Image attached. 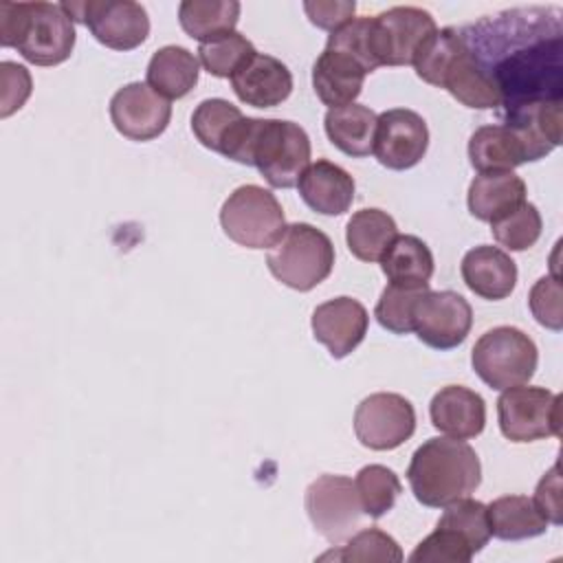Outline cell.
<instances>
[{"instance_id":"obj_1","label":"cell","mask_w":563,"mask_h":563,"mask_svg":"<svg viewBox=\"0 0 563 563\" xmlns=\"http://www.w3.org/2000/svg\"><path fill=\"white\" fill-rule=\"evenodd\" d=\"M407 479L422 506L444 508L479 486L482 464L475 449L464 440L429 438L413 451Z\"/></svg>"},{"instance_id":"obj_2","label":"cell","mask_w":563,"mask_h":563,"mask_svg":"<svg viewBox=\"0 0 563 563\" xmlns=\"http://www.w3.org/2000/svg\"><path fill=\"white\" fill-rule=\"evenodd\" d=\"M411 64L422 81L449 90L466 108H499L495 86L475 64L457 29H435L418 48Z\"/></svg>"},{"instance_id":"obj_3","label":"cell","mask_w":563,"mask_h":563,"mask_svg":"<svg viewBox=\"0 0 563 563\" xmlns=\"http://www.w3.org/2000/svg\"><path fill=\"white\" fill-rule=\"evenodd\" d=\"M0 44L35 66H57L75 48V26L62 4L0 2Z\"/></svg>"},{"instance_id":"obj_4","label":"cell","mask_w":563,"mask_h":563,"mask_svg":"<svg viewBox=\"0 0 563 563\" xmlns=\"http://www.w3.org/2000/svg\"><path fill=\"white\" fill-rule=\"evenodd\" d=\"M271 275L284 286L308 292L334 268L332 240L308 222L286 224L282 238L268 249Z\"/></svg>"},{"instance_id":"obj_5","label":"cell","mask_w":563,"mask_h":563,"mask_svg":"<svg viewBox=\"0 0 563 563\" xmlns=\"http://www.w3.org/2000/svg\"><path fill=\"white\" fill-rule=\"evenodd\" d=\"M539 352L534 341L519 328L497 325L486 330L473 345L471 365L493 389L526 385L537 369Z\"/></svg>"},{"instance_id":"obj_6","label":"cell","mask_w":563,"mask_h":563,"mask_svg":"<svg viewBox=\"0 0 563 563\" xmlns=\"http://www.w3.org/2000/svg\"><path fill=\"white\" fill-rule=\"evenodd\" d=\"M220 224L227 238L244 249H271L282 238L286 218L275 194L260 185H242L222 202Z\"/></svg>"},{"instance_id":"obj_7","label":"cell","mask_w":563,"mask_h":563,"mask_svg":"<svg viewBox=\"0 0 563 563\" xmlns=\"http://www.w3.org/2000/svg\"><path fill=\"white\" fill-rule=\"evenodd\" d=\"M253 165L271 187H295L310 165V139L306 130L292 121L262 119L253 145Z\"/></svg>"},{"instance_id":"obj_8","label":"cell","mask_w":563,"mask_h":563,"mask_svg":"<svg viewBox=\"0 0 563 563\" xmlns=\"http://www.w3.org/2000/svg\"><path fill=\"white\" fill-rule=\"evenodd\" d=\"M73 22L88 26L92 37L112 51H132L150 35L147 11L132 0L62 2Z\"/></svg>"},{"instance_id":"obj_9","label":"cell","mask_w":563,"mask_h":563,"mask_svg":"<svg viewBox=\"0 0 563 563\" xmlns=\"http://www.w3.org/2000/svg\"><path fill=\"white\" fill-rule=\"evenodd\" d=\"M497 418L510 442H534L561 433V396L545 387H508L497 400Z\"/></svg>"},{"instance_id":"obj_10","label":"cell","mask_w":563,"mask_h":563,"mask_svg":"<svg viewBox=\"0 0 563 563\" xmlns=\"http://www.w3.org/2000/svg\"><path fill=\"white\" fill-rule=\"evenodd\" d=\"M303 506L314 530L332 545L347 541L365 515L356 486L345 475H319L308 484Z\"/></svg>"},{"instance_id":"obj_11","label":"cell","mask_w":563,"mask_h":563,"mask_svg":"<svg viewBox=\"0 0 563 563\" xmlns=\"http://www.w3.org/2000/svg\"><path fill=\"white\" fill-rule=\"evenodd\" d=\"M416 431L413 405L394 391H376L354 409L356 440L372 451H391Z\"/></svg>"},{"instance_id":"obj_12","label":"cell","mask_w":563,"mask_h":563,"mask_svg":"<svg viewBox=\"0 0 563 563\" xmlns=\"http://www.w3.org/2000/svg\"><path fill=\"white\" fill-rule=\"evenodd\" d=\"M429 11L418 7H391L372 18V51L378 66H407L424 40L435 33Z\"/></svg>"},{"instance_id":"obj_13","label":"cell","mask_w":563,"mask_h":563,"mask_svg":"<svg viewBox=\"0 0 563 563\" xmlns=\"http://www.w3.org/2000/svg\"><path fill=\"white\" fill-rule=\"evenodd\" d=\"M473 325L471 303L453 290H427L413 306V332L433 350L464 343Z\"/></svg>"},{"instance_id":"obj_14","label":"cell","mask_w":563,"mask_h":563,"mask_svg":"<svg viewBox=\"0 0 563 563\" xmlns=\"http://www.w3.org/2000/svg\"><path fill=\"white\" fill-rule=\"evenodd\" d=\"M110 119L119 134L143 143L165 132L172 119V103L154 92L147 81H132L112 95Z\"/></svg>"},{"instance_id":"obj_15","label":"cell","mask_w":563,"mask_h":563,"mask_svg":"<svg viewBox=\"0 0 563 563\" xmlns=\"http://www.w3.org/2000/svg\"><path fill=\"white\" fill-rule=\"evenodd\" d=\"M429 147L424 119L407 108H391L378 114L374 156L387 169H409L422 161Z\"/></svg>"},{"instance_id":"obj_16","label":"cell","mask_w":563,"mask_h":563,"mask_svg":"<svg viewBox=\"0 0 563 563\" xmlns=\"http://www.w3.org/2000/svg\"><path fill=\"white\" fill-rule=\"evenodd\" d=\"M369 314L358 299L334 297L319 303L312 312V336L323 343L334 358L352 354L367 334Z\"/></svg>"},{"instance_id":"obj_17","label":"cell","mask_w":563,"mask_h":563,"mask_svg":"<svg viewBox=\"0 0 563 563\" xmlns=\"http://www.w3.org/2000/svg\"><path fill=\"white\" fill-rule=\"evenodd\" d=\"M231 88L246 106L275 108L290 97L292 75L277 57L255 53L231 75Z\"/></svg>"},{"instance_id":"obj_18","label":"cell","mask_w":563,"mask_h":563,"mask_svg":"<svg viewBox=\"0 0 563 563\" xmlns=\"http://www.w3.org/2000/svg\"><path fill=\"white\" fill-rule=\"evenodd\" d=\"M429 416L440 433L468 440L484 431L486 402L477 391L464 385H446L431 398Z\"/></svg>"},{"instance_id":"obj_19","label":"cell","mask_w":563,"mask_h":563,"mask_svg":"<svg viewBox=\"0 0 563 563\" xmlns=\"http://www.w3.org/2000/svg\"><path fill=\"white\" fill-rule=\"evenodd\" d=\"M301 200L321 216H341L354 202V178L336 163L319 158L297 180Z\"/></svg>"},{"instance_id":"obj_20","label":"cell","mask_w":563,"mask_h":563,"mask_svg":"<svg viewBox=\"0 0 563 563\" xmlns=\"http://www.w3.org/2000/svg\"><path fill=\"white\" fill-rule=\"evenodd\" d=\"M460 273L471 292L482 299H506L517 284V264L499 246L479 244L462 257Z\"/></svg>"},{"instance_id":"obj_21","label":"cell","mask_w":563,"mask_h":563,"mask_svg":"<svg viewBox=\"0 0 563 563\" xmlns=\"http://www.w3.org/2000/svg\"><path fill=\"white\" fill-rule=\"evenodd\" d=\"M365 75L367 70L354 57L325 48L312 66V88L325 106L339 108L354 103L363 90Z\"/></svg>"},{"instance_id":"obj_22","label":"cell","mask_w":563,"mask_h":563,"mask_svg":"<svg viewBox=\"0 0 563 563\" xmlns=\"http://www.w3.org/2000/svg\"><path fill=\"white\" fill-rule=\"evenodd\" d=\"M471 165L482 172H512L515 167L530 163L523 139L504 123H490L477 128L468 139Z\"/></svg>"},{"instance_id":"obj_23","label":"cell","mask_w":563,"mask_h":563,"mask_svg":"<svg viewBox=\"0 0 563 563\" xmlns=\"http://www.w3.org/2000/svg\"><path fill=\"white\" fill-rule=\"evenodd\" d=\"M468 211L482 222H495L526 202V183L512 172H482L468 185Z\"/></svg>"},{"instance_id":"obj_24","label":"cell","mask_w":563,"mask_h":563,"mask_svg":"<svg viewBox=\"0 0 563 563\" xmlns=\"http://www.w3.org/2000/svg\"><path fill=\"white\" fill-rule=\"evenodd\" d=\"M376 123L378 114L361 103L330 108L323 119L330 143L352 158H363L374 152Z\"/></svg>"},{"instance_id":"obj_25","label":"cell","mask_w":563,"mask_h":563,"mask_svg":"<svg viewBox=\"0 0 563 563\" xmlns=\"http://www.w3.org/2000/svg\"><path fill=\"white\" fill-rule=\"evenodd\" d=\"M200 75V62L185 46H163L147 64V86L165 99H183L194 90Z\"/></svg>"},{"instance_id":"obj_26","label":"cell","mask_w":563,"mask_h":563,"mask_svg":"<svg viewBox=\"0 0 563 563\" xmlns=\"http://www.w3.org/2000/svg\"><path fill=\"white\" fill-rule=\"evenodd\" d=\"M389 284L405 288H429L433 275L431 249L416 235H398L380 257Z\"/></svg>"},{"instance_id":"obj_27","label":"cell","mask_w":563,"mask_h":563,"mask_svg":"<svg viewBox=\"0 0 563 563\" xmlns=\"http://www.w3.org/2000/svg\"><path fill=\"white\" fill-rule=\"evenodd\" d=\"M486 508L490 537H497L501 541L532 539L543 534L550 526V521L539 512L534 501L526 495H504Z\"/></svg>"},{"instance_id":"obj_28","label":"cell","mask_w":563,"mask_h":563,"mask_svg":"<svg viewBox=\"0 0 563 563\" xmlns=\"http://www.w3.org/2000/svg\"><path fill=\"white\" fill-rule=\"evenodd\" d=\"M396 238L398 227L394 218L376 207L356 211L345 227L347 249L361 262H380Z\"/></svg>"},{"instance_id":"obj_29","label":"cell","mask_w":563,"mask_h":563,"mask_svg":"<svg viewBox=\"0 0 563 563\" xmlns=\"http://www.w3.org/2000/svg\"><path fill=\"white\" fill-rule=\"evenodd\" d=\"M238 20L240 2L235 0H185L178 7L183 31L200 44L233 33Z\"/></svg>"},{"instance_id":"obj_30","label":"cell","mask_w":563,"mask_h":563,"mask_svg":"<svg viewBox=\"0 0 563 563\" xmlns=\"http://www.w3.org/2000/svg\"><path fill=\"white\" fill-rule=\"evenodd\" d=\"M354 486H356L363 512L369 515L372 519L385 517L394 508L398 495L402 493V484L398 475L383 464L363 466L354 477Z\"/></svg>"},{"instance_id":"obj_31","label":"cell","mask_w":563,"mask_h":563,"mask_svg":"<svg viewBox=\"0 0 563 563\" xmlns=\"http://www.w3.org/2000/svg\"><path fill=\"white\" fill-rule=\"evenodd\" d=\"M242 117V110L227 99H205L196 106L191 114V132L200 141V145L220 152L227 134Z\"/></svg>"},{"instance_id":"obj_32","label":"cell","mask_w":563,"mask_h":563,"mask_svg":"<svg viewBox=\"0 0 563 563\" xmlns=\"http://www.w3.org/2000/svg\"><path fill=\"white\" fill-rule=\"evenodd\" d=\"M358 561V563H369V561H402V550L396 543L394 537L383 532L380 528H363L356 534H352L345 545L339 550H330L319 556V561Z\"/></svg>"},{"instance_id":"obj_33","label":"cell","mask_w":563,"mask_h":563,"mask_svg":"<svg viewBox=\"0 0 563 563\" xmlns=\"http://www.w3.org/2000/svg\"><path fill=\"white\" fill-rule=\"evenodd\" d=\"M438 526L455 530L477 554L490 539V523H488V508L486 504L462 497L444 506V512L438 521Z\"/></svg>"},{"instance_id":"obj_34","label":"cell","mask_w":563,"mask_h":563,"mask_svg":"<svg viewBox=\"0 0 563 563\" xmlns=\"http://www.w3.org/2000/svg\"><path fill=\"white\" fill-rule=\"evenodd\" d=\"M257 51L255 46L238 31L227 33L218 40L205 42L198 48V62L213 77H229Z\"/></svg>"},{"instance_id":"obj_35","label":"cell","mask_w":563,"mask_h":563,"mask_svg":"<svg viewBox=\"0 0 563 563\" xmlns=\"http://www.w3.org/2000/svg\"><path fill=\"white\" fill-rule=\"evenodd\" d=\"M541 227L543 222L539 209L526 200L512 213L490 222V233L499 246L508 251H526L537 244Z\"/></svg>"},{"instance_id":"obj_36","label":"cell","mask_w":563,"mask_h":563,"mask_svg":"<svg viewBox=\"0 0 563 563\" xmlns=\"http://www.w3.org/2000/svg\"><path fill=\"white\" fill-rule=\"evenodd\" d=\"M429 288H405L389 284L374 308V317L391 334L413 332V306Z\"/></svg>"},{"instance_id":"obj_37","label":"cell","mask_w":563,"mask_h":563,"mask_svg":"<svg viewBox=\"0 0 563 563\" xmlns=\"http://www.w3.org/2000/svg\"><path fill=\"white\" fill-rule=\"evenodd\" d=\"M475 556L473 548L455 530L435 526V530L422 539L409 554L413 563H468Z\"/></svg>"},{"instance_id":"obj_38","label":"cell","mask_w":563,"mask_h":563,"mask_svg":"<svg viewBox=\"0 0 563 563\" xmlns=\"http://www.w3.org/2000/svg\"><path fill=\"white\" fill-rule=\"evenodd\" d=\"M325 48L341 51V53L354 57L367 70V75L378 68V62L372 51V18H367V15L352 18L347 24L332 31Z\"/></svg>"},{"instance_id":"obj_39","label":"cell","mask_w":563,"mask_h":563,"mask_svg":"<svg viewBox=\"0 0 563 563\" xmlns=\"http://www.w3.org/2000/svg\"><path fill=\"white\" fill-rule=\"evenodd\" d=\"M528 303H530V310H532V317L559 332L563 328V312H561V284H559V277L556 275H548V277H541L532 290H530V297H528Z\"/></svg>"},{"instance_id":"obj_40","label":"cell","mask_w":563,"mask_h":563,"mask_svg":"<svg viewBox=\"0 0 563 563\" xmlns=\"http://www.w3.org/2000/svg\"><path fill=\"white\" fill-rule=\"evenodd\" d=\"M0 81H2V108L0 117L7 119L15 110L24 106V101L31 97V73L15 64V62H2L0 64Z\"/></svg>"},{"instance_id":"obj_41","label":"cell","mask_w":563,"mask_h":563,"mask_svg":"<svg viewBox=\"0 0 563 563\" xmlns=\"http://www.w3.org/2000/svg\"><path fill=\"white\" fill-rule=\"evenodd\" d=\"M303 11L308 20L325 31H336L343 24H347L354 18L356 2L350 0H317V2H303Z\"/></svg>"},{"instance_id":"obj_42","label":"cell","mask_w":563,"mask_h":563,"mask_svg":"<svg viewBox=\"0 0 563 563\" xmlns=\"http://www.w3.org/2000/svg\"><path fill=\"white\" fill-rule=\"evenodd\" d=\"M534 506L539 508V512L554 526H559L563 521L561 517V477H559V462L541 477V482L537 484L534 497H532Z\"/></svg>"}]
</instances>
